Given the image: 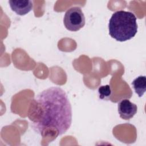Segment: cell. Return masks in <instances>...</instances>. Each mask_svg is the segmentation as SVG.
I'll return each mask as SVG.
<instances>
[{
    "label": "cell",
    "instance_id": "cell-1",
    "mask_svg": "<svg viewBox=\"0 0 146 146\" xmlns=\"http://www.w3.org/2000/svg\"><path fill=\"white\" fill-rule=\"evenodd\" d=\"M27 116L35 132L54 140L71 124L72 108L67 95L56 86L43 90L31 102Z\"/></svg>",
    "mask_w": 146,
    "mask_h": 146
},
{
    "label": "cell",
    "instance_id": "cell-2",
    "mask_svg": "<svg viewBox=\"0 0 146 146\" xmlns=\"http://www.w3.org/2000/svg\"><path fill=\"white\" fill-rule=\"evenodd\" d=\"M136 17L130 11L119 10L113 13L109 21L110 36L119 42L132 39L137 32Z\"/></svg>",
    "mask_w": 146,
    "mask_h": 146
},
{
    "label": "cell",
    "instance_id": "cell-3",
    "mask_svg": "<svg viewBox=\"0 0 146 146\" xmlns=\"http://www.w3.org/2000/svg\"><path fill=\"white\" fill-rule=\"evenodd\" d=\"M63 23L65 27L71 31H77L85 25V17L82 9L74 6L68 9L65 13Z\"/></svg>",
    "mask_w": 146,
    "mask_h": 146
},
{
    "label": "cell",
    "instance_id": "cell-4",
    "mask_svg": "<svg viewBox=\"0 0 146 146\" xmlns=\"http://www.w3.org/2000/svg\"><path fill=\"white\" fill-rule=\"evenodd\" d=\"M118 112L120 117L124 120H129L137 113V107L127 99L121 100L118 103Z\"/></svg>",
    "mask_w": 146,
    "mask_h": 146
},
{
    "label": "cell",
    "instance_id": "cell-5",
    "mask_svg": "<svg viewBox=\"0 0 146 146\" xmlns=\"http://www.w3.org/2000/svg\"><path fill=\"white\" fill-rule=\"evenodd\" d=\"M9 3L11 9L19 15H25L31 11L33 4L30 0H10Z\"/></svg>",
    "mask_w": 146,
    "mask_h": 146
},
{
    "label": "cell",
    "instance_id": "cell-6",
    "mask_svg": "<svg viewBox=\"0 0 146 146\" xmlns=\"http://www.w3.org/2000/svg\"><path fill=\"white\" fill-rule=\"evenodd\" d=\"M132 87L135 92L139 97H141L146 90V77L145 76H139L132 82Z\"/></svg>",
    "mask_w": 146,
    "mask_h": 146
},
{
    "label": "cell",
    "instance_id": "cell-7",
    "mask_svg": "<svg viewBox=\"0 0 146 146\" xmlns=\"http://www.w3.org/2000/svg\"><path fill=\"white\" fill-rule=\"evenodd\" d=\"M98 93L99 98L100 99L108 100L110 99L112 94L111 88L108 84L101 86L98 88Z\"/></svg>",
    "mask_w": 146,
    "mask_h": 146
}]
</instances>
